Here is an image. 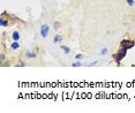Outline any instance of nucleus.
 Here are the masks:
<instances>
[{"instance_id": "1", "label": "nucleus", "mask_w": 135, "mask_h": 113, "mask_svg": "<svg viewBox=\"0 0 135 113\" xmlns=\"http://www.w3.org/2000/svg\"><path fill=\"white\" fill-rule=\"evenodd\" d=\"M10 14L7 13V12H2L1 13V16H0V26L4 27V28H7V27H12L14 26L16 22L19 21V19L16 16L12 15V18H9Z\"/></svg>"}, {"instance_id": "2", "label": "nucleus", "mask_w": 135, "mask_h": 113, "mask_svg": "<svg viewBox=\"0 0 135 113\" xmlns=\"http://www.w3.org/2000/svg\"><path fill=\"white\" fill-rule=\"evenodd\" d=\"M128 50H126V48H122V47H119V50H118L116 53H113L112 54V58H113V60L117 62L118 65L121 62V60L126 56V53Z\"/></svg>"}, {"instance_id": "3", "label": "nucleus", "mask_w": 135, "mask_h": 113, "mask_svg": "<svg viewBox=\"0 0 135 113\" xmlns=\"http://www.w3.org/2000/svg\"><path fill=\"white\" fill-rule=\"evenodd\" d=\"M134 46H135V40H129V39H122L120 44H119V47L126 48V50L133 48Z\"/></svg>"}, {"instance_id": "4", "label": "nucleus", "mask_w": 135, "mask_h": 113, "mask_svg": "<svg viewBox=\"0 0 135 113\" xmlns=\"http://www.w3.org/2000/svg\"><path fill=\"white\" fill-rule=\"evenodd\" d=\"M48 34H50V27L46 23H43L40 26V36H42V38H48Z\"/></svg>"}, {"instance_id": "5", "label": "nucleus", "mask_w": 135, "mask_h": 113, "mask_svg": "<svg viewBox=\"0 0 135 113\" xmlns=\"http://www.w3.org/2000/svg\"><path fill=\"white\" fill-rule=\"evenodd\" d=\"M23 56H24L26 59H28V60H34V59L37 58V52H36V51H26Z\"/></svg>"}, {"instance_id": "6", "label": "nucleus", "mask_w": 135, "mask_h": 113, "mask_svg": "<svg viewBox=\"0 0 135 113\" xmlns=\"http://www.w3.org/2000/svg\"><path fill=\"white\" fill-rule=\"evenodd\" d=\"M62 40H64V35L57 34V35H54V37H53V43L54 44H60Z\"/></svg>"}, {"instance_id": "7", "label": "nucleus", "mask_w": 135, "mask_h": 113, "mask_svg": "<svg viewBox=\"0 0 135 113\" xmlns=\"http://www.w3.org/2000/svg\"><path fill=\"white\" fill-rule=\"evenodd\" d=\"M10 48L13 50V51H16L20 48V43H19V40H13V43L10 44Z\"/></svg>"}, {"instance_id": "8", "label": "nucleus", "mask_w": 135, "mask_h": 113, "mask_svg": "<svg viewBox=\"0 0 135 113\" xmlns=\"http://www.w3.org/2000/svg\"><path fill=\"white\" fill-rule=\"evenodd\" d=\"M14 66H15V67H26L27 64L24 60H18L15 64H14Z\"/></svg>"}, {"instance_id": "9", "label": "nucleus", "mask_w": 135, "mask_h": 113, "mask_svg": "<svg viewBox=\"0 0 135 113\" xmlns=\"http://www.w3.org/2000/svg\"><path fill=\"white\" fill-rule=\"evenodd\" d=\"M60 48L64 51L65 54H70V48L68 46H66V45H60Z\"/></svg>"}, {"instance_id": "10", "label": "nucleus", "mask_w": 135, "mask_h": 113, "mask_svg": "<svg viewBox=\"0 0 135 113\" xmlns=\"http://www.w3.org/2000/svg\"><path fill=\"white\" fill-rule=\"evenodd\" d=\"M20 37H21V36H20V32H19V31H14L13 34H12V39H13V40H19Z\"/></svg>"}, {"instance_id": "11", "label": "nucleus", "mask_w": 135, "mask_h": 113, "mask_svg": "<svg viewBox=\"0 0 135 113\" xmlns=\"http://www.w3.org/2000/svg\"><path fill=\"white\" fill-rule=\"evenodd\" d=\"M61 26H62V24H61V22H60V21H54V22H53V28H54L56 30L60 29Z\"/></svg>"}, {"instance_id": "12", "label": "nucleus", "mask_w": 135, "mask_h": 113, "mask_svg": "<svg viewBox=\"0 0 135 113\" xmlns=\"http://www.w3.org/2000/svg\"><path fill=\"white\" fill-rule=\"evenodd\" d=\"M5 59H6V54L4 52V47H1V53H0V61H1V64L5 62Z\"/></svg>"}, {"instance_id": "13", "label": "nucleus", "mask_w": 135, "mask_h": 113, "mask_svg": "<svg viewBox=\"0 0 135 113\" xmlns=\"http://www.w3.org/2000/svg\"><path fill=\"white\" fill-rule=\"evenodd\" d=\"M81 66H82V62H81L80 60H76L75 62L72 64V67H81Z\"/></svg>"}, {"instance_id": "14", "label": "nucleus", "mask_w": 135, "mask_h": 113, "mask_svg": "<svg viewBox=\"0 0 135 113\" xmlns=\"http://www.w3.org/2000/svg\"><path fill=\"white\" fill-rule=\"evenodd\" d=\"M126 2H127V5H128L129 7H134V5H135L134 0H126Z\"/></svg>"}, {"instance_id": "15", "label": "nucleus", "mask_w": 135, "mask_h": 113, "mask_svg": "<svg viewBox=\"0 0 135 113\" xmlns=\"http://www.w3.org/2000/svg\"><path fill=\"white\" fill-rule=\"evenodd\" d=\"M82 58H83V54H82V53H77V54L75 56V59H76V60H81Z\"/></svg>"}, {"instance_id": "16", "label": "nucleus", "mask_w": 135, "mask_h": 113, "mask_svg": "<svg viewBox=\"0 0 135 113\" xmlns=\"http://www.w3.org/2000/svg\"><path fill=\"white\" fill-rule=\"evenodd\" d=\"M106 52H107V50H106V48H103V50L100 51V54H102V56H105V54H106Z\"/></svg>"}]
</instances>
